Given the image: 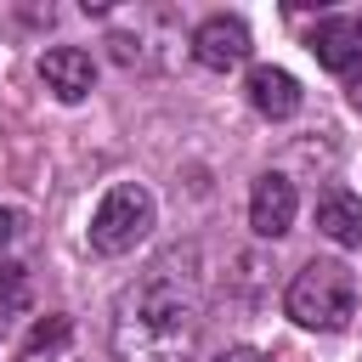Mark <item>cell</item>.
<instances>
[{
  "label": "cell",
  "instance_id": "obj_7",
  "mask_svg": "<svg viewBox=\"0 0 362 362\" xmlns=\"http://www.w3.org/2000/svg\"><path fill=\"white\" fill-rule=\"evenodd\" d=\"M305 51H311L322 68L351 74V68L362 62V34H356V23H351V17H322V23L305 34Z\"/></svg>",
  "mask_w": 362,
  "mask_h": 362
},
{
  "label": "cell",
  "instance_id": "obj_4",
  "mask_svg": "<svg viewBox=\"0 0 362 362\" xmlns=\"http://www.w3.org/2000/svg\"><path fill=\"white\" fill-rule=\"evenodd\" d=\"M192 57L204 62V68H238V62H249V28L238 23V17H204L198 28H192Z\"/></svg>",
  "mask_w": 362,
  "mask_h": 362
},
{
  "label": "cell",
  "instance_id": "obj_15",
  "mask_svg": "<svg viewBox=\"0 0 362 362\" xmlns=\"http://www.w3.org/2000/svg\"><path fill=\"white\" fill-rule=\"evenodd\" d=\"M356 34H362V23H356Z\"/></svg>",
  "mask_w": 362,
  "mask_h": 362
},
{
  "label": "cell",
  "instance_id": "obj_11",
  "mask_svg": "<svg viewBox=\"0 0 362 362\" xmlns=\"http://www.w3.org/2000/svg\"><path fill=\"white\" fill-rule=\"evenodd\" d=\"M68 339V317H45V322H34V334H28V356L34 351H51V345H62Z\"/></svg>",
  "mask_w": 362,
  "mask_h": 362
},
{
  "label": "cell",
  "instance_id": "obj_13",
  "mask_svg": "<svg viewBox=\"0 0 362 362\" xmlns=\"http://www.w3.org/2000/svg\"><path fill=\"white\" fill-rule=\"evenodd\" d=\"M17 226H23V215H17V209H0V249L17 238Z\"/></svg>",
  "mask_w": 362,
  "mask_h": 362
},
{
  "label": "cell",
  "instance_id": "obj_2",
  "mask_svg": "<svg viewBox=\"0 0 362 362\" xmlns=\"http://www.w3.org/2000/svg\"><path fill=\"white\" fill-rule=\"evenodd\" d=\"M288 317L300 328H317V334H334L356 317V277L339 266V260H305L283 294Z\"/></svg>",
  "mask_w": 362,
  "mask_h": 362
},
{
  "label": "cell",
  "instance_id": "obj_9",
  "mask_svg": "<svg viewBox=\"0 0 362 362\" xmlns=\"http://www.w3.org/2000/svg\"><path fill=\"white\" fill-rule=\"evenodd\" d=\"M317 232L334 238L339 249H362V198H351V192H322V198H317Z\"/></svg>",
  "mask_w": 362,
  "mask_h": 362
},
{
  "label": "cell",
  "instance_id": "obj_5",
  "mask_svg": "<svg viewBox=\"0 0 362 362\" xmlns=\"http://www.w3.org/2000/svg\"><path fill=\"white\" fill-rule=\"evenodd\" d=\"M40 79H45V90H57L62 102H85L90 85H96V62H90V51H79V45H51V51L40 57Z\"/></svg>",
  "mask_w": 362,
  "mask_h": 362
},
{
  "label": "cell",
  "instance_id": "obj_10",
  "mask_svg": "<svg viewBox=\"0 0 362 362\" xmlns=\"http://www.w3.org/2000/svg\"><path fill=\"white\" fill-rule=\"evenodd\" d=\"M23 300H28L23 266H17V260H0V311H11V305H23Z\"/></svg>",
  "mask_w": 362,
  "mask_h": 362
},
{
  "label": "cell",
  "instance_id": "obj_14",
  "mask_svg": "<svg viewBox=\"0 0 362 362\" xmlns=\"http://www.w3.org/2000/svg\"><path fill=\"white\" fill-rule=\"evenodd\" d=\"M215 362H266V356H255V351H226V356H215Z\"/></svg>",
  "mask_w": 362,
  "mask_h": 362
},
{
  "label": "cell",
  "instance_id": "obj_6",
  "mask_svg": "<svg viewBox=\"0 0 362 362\" xmlns=\"http://www.w3.org/2000/svg\"><path fill=\"white\" fill-rule=\"evenodd\" d=\"M294 209H300V198H294L288 175H260L255 181V192H249V226L260 238H283L294 226Z\"/></svg>",
  "mask_w": 362,
  "mask_h": 362
},
{
  "label": "cell",
  "instance_id": "obj_3",
  "mask_svg": "<svg viewBox=\"0 0 362 362\" xmlns=\"http://www.w3.org/2000/svg\"><path fill=\"white\" fill-rule=\"evenodd\" d=\"M147 232H153V192L136 187V181L107 187L102 204H96V215H90V249L124 255V249H136Z\"/></svg>",
  "mask_w": 362,
  "mask_h": 362
},
{
  "label": "cell",
  "instance_id": "obj_1",
  "mask_svg": "<svg viewBox=\"0 0 362 362\" xmlns=\"http://www.w3.org/2000/svg\"><path fill=\"white\" fill-rule=\"evenodd\" d=\"M198 345V294L181 288L164 266L119 294L113 356L119 362H181Z\"/></svg>",
  "mask_w": 362,
  "mask_h": 362
},
{
  "label": "cell",
  "instance_id": "obj_12",
  "mask_svg": "<svg viewBox=\"0 0 362 362\" xmlns=\"http://www.w3.org/2000/svg\"><path fill=\"white\" fill-rule=\"evenodd\" d=\"M345 102H351V107L362 113V62H356V68L345 74Z\"/></svg>",
  "mask_w": 362,
  "mask_h": 362
},
{
  "label": "cell",
  "instance_id": "obj_8",
  "mask_svg": "<svg viewBox=\"0 0 362 362\" xmlns=\"http://www.w3.org/2000/svg\"><path fill=\"white\" fill-rule=\"evenodd\" d=\"M249 102L266 119H294L300 113V79L288 68H255L249 74Z\"/></svg>",
  "mask_w": 362,
  "mask_h": 362
}]
</instances>
